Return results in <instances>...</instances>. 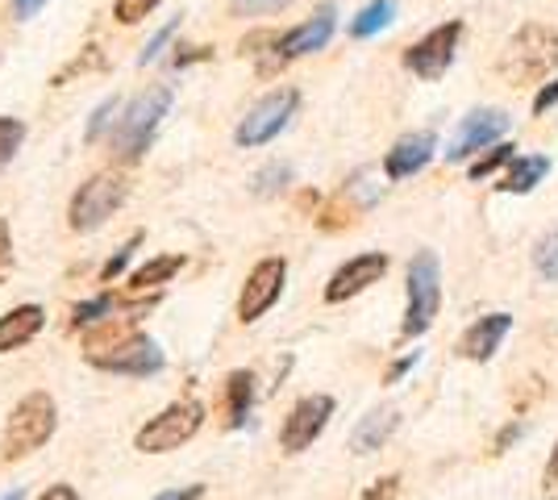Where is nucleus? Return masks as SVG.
Listing matches in <instances>:
<instances>
[{
  "mask_svg": "<svg viewBox=\"0 0 558 500\" xmlns=\"http://www.w3.org/2000/svg\"><path fill=\"white\" fill-rule=\"evenodd\" d=\"M84 358L93 363L96 371H113V376H155L163 371V351L155 338L134 333L130 326H117L109 321V330L93 333L84 342Z\"/></svg>",
  "mask_w": 558,
  "mask_h": 500,
  "instance_id": "f257e3e1",
  "label": "nucleus"
},
{
  "mask_svg": "<svg viewBox=\"0 0 558 500\" xmlns=\"http://www.w3.org/2000/svg\"><path fill=\"white\" fill-rule=\"evenodd\" d=\"M558 68V29L542 22H525L512 34L505 50H500V63L496 72L505 84L521 88V84H537V80H550V72Z\"/></svg>",
  "mask_w": 558,
  "mask_h": 500,
  "instance_id": "f03ea898",
  "label": "nucleus"
},
{
  "mask_svg": "<svg viewBox=\"0 0 558 500\" xmlns=\"http://www.w3.org/2000/svg\"><path fill=\"white\" fill-rule=\"evenodd\" d=\"M167 109H171V88L167 84H150L146 93H138L117 118L113 134H109V150L121 163H138L142 155L150 150L159 125H163Z\"/></svg>",
  "mask_w": 558,
  "mask_h": 500,
  "instance_id": "7ed1b4c3",
  "label": "nucleus"
},
{
  "mask_svg": "<svg viewBox=\"0 0 558 500\" xmlns=\"http://www.w3.org/2000/svg\"><path fill=\"white\" fill-rule=\"evenodd\" d=\"M59 429V405L50 392H29L22 397L9 422H4V434H0V463H22L34 451H43Z\"/></svg>",
  "mask_w": 558,
  "mask_h": 500,
  "instance_id": "20e7f679",
  "label": "nucleus"
},
{
  "mask_svg": "<svg viewBox=\"0 0 558 500\" xmlns=\"http://www.w3.org/2000/svg\"><path fill=\"white\" fill-rule=\"evenodd\" d=\"M125 196H130V180L121 175V171H96L93 180H84L75 196H71L68 205V230L71 234H93L100 230L109 217L125 205Z\"/></svg>",
  "mask_w": 558,
  "mask_h": 500,
  "instance_id": "39448f33",
  "label": "nucleus"
},
{
  "mask_svg": "<svg viewBox=\"0 0 558 500\" xmlns=\"http://www.w3.org/2000/svg\"><path fill=\"white\" fill-rule=\"evenodd\" d=\"M438 309H442V267L434 251H417L409 263V305H404L400 338H421L438 321Z\"/></svg>",
  "mask_w": 558,
  "mask_h": 500,
  "instance_id": "423d86ee",
  "label": "nucleus"
},
{
  "mask_svg": "<svg viewBox=\"0 0 558 500\" xmlns=\"http://www.w3.org/2000/svg\"><path fill=\"white\" fill-rule=\"evenodd\" d=\"M205 426V405L201 401H171L163 413H155L146 426L134 434V447L142 454H167V451H180L184 442H192L196 434Z\"/></svg>",
  "mask_w": 558,
  "mask_h": 500,
  "instance_id": "0eeeda50",
  "label": "nucleus"
},
{
  "mask_svg": "<svg viewBox=\"0 0 558 500\" xmlns=\"http://www.w3.org/2000/svg\"><path fill=\"white\" fill-rule=\"evenodd\" d=\"M296 109H301V93H296V88H276V93H267L263 100L251 105L246 118L238 121L233 143L242 146V150L267 146L271 138H279V134L288 130V121L296 118Z\"/></svg>",
  "mask_w": 558,
  "mask_h": 500,
  "instance_id": "6e6552de",
  "label": "nucleus"
},
{
  "mask_svg": "<svg viewBox=\"0 0 558 500\" xmlns=\"http://www.w3.org/2000/svg\"><path fill=\"white\" fill-rule=\"evenodd\" d=\"M459 42H463V22L454 17V22H442L434 25L425 38H417L413 47L404 50V68L417 75V80H442L450 72V63H454V54H459Z\"/></svg>",
  "mask_w": 558,
  "mask_h": 500,
  "instance_id": "1a4fd4ad",
  "label": "nucleus"
},
{
  "mask_svg": "<svg viewBox=\"0 0 558 500\" xmlns=\"http://www.w3.org/2000/svg\"><path fill=\"white\" fill-rule=\"evenodd\" d=\"M333 25H338V9L326 0L308 22L292 25L288 34H279L276 47H271V59L263 63V72H276V68H288L292 59H304L313 50H326V42L333 38Z\"/></svg>",
  "mask_w": 558,
  "mask_h": 500,
  "instance_id": "9d476101",
  "label": "nucleus"
},
{
  "mask_svg": "<svg viewBox=\"0 0 558 500\" xmlns=\"http://www.w3.org/2000/svg\"><path fill=\"white\" fill-rule=\"evenodd\" d=\"M329 417H333V397H326V392L301 397V401L292 405V413L283 417V426H279V451L283 454L308 451V447L326 434Z\"/></svg>",
  "mask_w": 558,
  "mask_h": 500,
  "instance_id": "9b49d317",
  "label": "nucleus"
},
{
  "mask_svg": "<svg viewBox=\"0 0 558 500\" xmlns=\"http://www.w3.org/2000/svg\"><path fill=\"white\" fill-rule=\"evenodd\" d=\"M283 284H288V259H279V255L258 259L246 276V284H242V296H238V321L242 326L258 321L283 296Z\"/></svg>",
  "mask_w": 558,
  "mask_h": 500,
  "instance_id": "f8f14e48",
  "label": "nucleus"
},
{
  "mask_svg": "<svg viewBox=\"0 0 558 500\" xmlns=\"http://www.w3.org/2000/svg\"><path fill=\"white\" fill-rule=\"evenodd\" d=\"M505 134H509V113L505 109H471L459 121L450 146H446V163H463V159L480 155V150H492Z\"/></svg>",
  "mask_w": 558,
  "mask_h": 500,
  "instance_id": "ddd939ff",
  "label": "nucleus"
},
{
  "mask_svg": "<svg viewBox=\"0 0 558 500\" xmlns=\"http://www.w3.org/2000/svg\"><path fill=\"white\" fill-rule=\"evenodd\" d=\"M388 267L392 259L384 255V251H367V255H354L347 259L333 276H329L326 284V305H342L350 296H359V292H367L372 284H379L384 276H388Z\"/></svg>",
  "mask_w": 558,
  "mask_h": 500,
  "instance_id": "4468645a",
  "label": "nucleus"
},
{
  "mask_svg": "<svg viewBox=\"0 0 558 500\" xmlns=\"http://www.w3.org/2000/svg\"><path fill=\"white\" fill-rule=\"evenodd\" d=\"M434 150H438V138H434L429 130L404 134V138L384 155V175H388V180H409V175H417L421 167L434 159Z\"/></svg>",
  "mask_w": 558,
  "mask_h": 500,
  "instance_id": "2eb2a0df",
  "label": "nucleus"
},
{
  "mask_svg": "<svg viewBox=\"0 0 558 500\" xmlns=\"http://www.w3.org/2000/svg\"><path fill=\"white\" fill-rule=\"evenodd\" d=\"M509 330H512V313H488V317H480L459 338V355L471 358V363H488L500 351V342L509 338Z\"/></svg>",
  "mask_w": 558,
  "mask_h": 500,
  "instance_id": "dca6fc26",
  "label": "nucleus"
},
{
  "mask_svg": "<svg viewBox=\"0 0 558 500\" xmlns=\"http://www.w3.org/2000/svg\"><path fill=\"white\" fill-rule=\"evenodd\" d=\"M47 326V309L43 305H17L0 317V355L22 351L25 342H34Z\"/></svg>",
  "mask_w": 558,
  "mask_h": 500,
  "instance_id": "f3484780",
  "label": "nucleus"
},
{
  "mask_svg": "<svg viewBox=\"0 0 558 500\" xmlns=\"http://www.w3.org/2000/svg\"><path fill=\"white\" fill-rule=\"evenodd\" d=\"M396 426H400V413H396V408H372V413L354 426V434H350V451L375 454L396 434Z\"/></svg>",
  "mask_w": 558,
  "mask_h": 500,
  "instance_id": "a211bd4d",
  "label": "nucleus"
},
{
  "mask_svg": "<svg viewBox=\"0 0 558 500\" xmlns=\"http://www.w3.org/2000/svg\"><path fill=\"white\" fill-rule=\"evenodd\" d=\"M251 408H255V371H230V380H226V413H230L226 426L242 429Z\"/></svg>",
  "mask_w": 558,
  "mask_h": 500,
  "instance_id": "6ab92c4d",
  "label": "nucleus"
},
{
  "mask_svg": "<svg viewBox=\"0 0 558 500\" xmlns=\"http://www.w3.org/2000/svg\"><path fill=\"white\" fill-rule=\"evenodd\" d=\"M546 171H550V159H546V155H521V159H512V171L505 175L500 192L525 196V192H534L537 184L546 180Z\"/></svg>",
  "mask_w": 558,
  "mask_h": 500,
  "instance_id": "aec40b11",
  "label": "nucleus"
},
{
  "mask_svg": "<svg viewBox=\"0 0 558 500\" xmlns=\"http://www.w3.org/2000/svg\"><path fill=\"white\" fill-rule=\"evenodd\" d=\"M396 17V0H372L367 9H359L354 13V22H350V38H375V34H384Z\"/></svg>",
  "mask_w": 558,
  "mask_h": 500,
  "instance_id": "412c9836",
  "label": "nucleus"
},
{
  "mask_svg": "<svg viewBox=\"0 0 558 500\" xmlns=\"http://www.w3.org/2000/svg\"><path fill=\"white\" fill-rule=\"evenodd\" d=\"M184 255H159V259H150V263H142L138 271L130 276V288L134 292H146V288H159V284H167L171 276H180L184 271Z\"/></svg>",
  "mask_w": 558,
  "mask_h": 500,
  "instance_id": "4be33fe9",
  "label": "nucleus"
},
{
  "mask_svg": "<svg viewBox=\"0 0 558 500\" xmlns=\"http://www.w3.org/2000/svg\"><path fill=\"white\" fill-rule=\"evenodd\" d=\"M117 305H121V301H117L113 292H100V296H93V301L75 305V309H71V330H80V326H96V321L113 317Z\"/></svg>",
  "mask_w": 558,
  "mask_h": 500,
  "instance_id": "5701e85b",
  "label": "nucleus"
},
{
  "mask_svg": "<svg viewBox=\"0 0 558 500\" xmlns=\"http://www.w3.org/2000/svg\"><path fill=\"white\" fill-rule=\"evenodd\" d=\"M288 184H292V167H288V163H267L255 175V180H251L255 196H279V192L288 188Z\"/></svg>",
  "mask_w": 558,
  "mask_h": 500,
  "instance_id": "b1692460",
  "label": "nucleus"
},
{
  "mask_svg": "<svg viewBox=\"0 0 558 500\" xmlns=\"http://www.w3.org/2000/svg\"><path fill=\"white\" fill-rule=\"evenodd\" d=\"M517 159V146H509V143H496L492 150H484L475 163H471V180H488V175H496L505 163H512Z\"/></svg>",
  "mask_w": 558,
  "mask_h": 500,
  "instance_id": "393cba45",
  "label": "nucleus"
},
{
  "mask_svg": "<svg viewBox=\"0 0 558 500\" xmlns=\"http://www.w3.org/2000/svg\"><path fill=\"white\" fill-rule=\"evenodd\" d=\"M534 267H537V276H542V280L558 284V225L534 246Z\"/></svg>",
  "mask_w": 558,
  "mask_h": 500,
  "instance_id": "a878e982",
  "label": "nucleus"
},
{
  "mask_svg": "<svg viewBox=\"0 0 558 500\" xmlns=\"http://www.w3.org/2000/svg\"><path fill=\"white\" fill-rule=\"evenodd\" d=\"M25 143V121L22 118H0V167L13 163V155Z\"/></svg>",
  "mask_w": 558,
  "mask_h": 500,
  "instance_id": "bb28decb",
  "label": "nucleus"
},
{
  "mask_svg": "<svg viewBox=\"0 0 558 500\" xmlns=\"http://www.w3.org/2000/svg\"><path fill=\"white\" fill-rule=\"evenodd\" d=\"M159 4H163V0H117L113 17L121 25H138V22H146V17H150Z\"/></svg>",
  "mask_w": 558,
  "mask_h": 500,
  "instance_id": "cd10ccee",
  "label": "nucleus"
},
{
  "mask_svg": "<svg viewBox=\"0 0 558 500\" xmlns=\"http://www.w3.org/2000/svg\"><path fill=\"white\" fill-rule=\"evenodd\" d=\"M142 239H146V234H142V230H138V234H130V242H125V246H121V251H117L113 259H109V263H105V267H100V284H113L117 276H121V271H125V263L134 259V251H138V246H142Z\"/></svg>",
  "mask_w": 558,
  "mask_h": 500,
  "instance_id": "c85d7f7f",
  "label": "nucleus"
},
{
  "mask_svg": "<svg viewBox=\"0 0 558 500\" xmlns=\"http://www.w3.org/2000/svg\"><path fill=\"white\" fill-rule=\"evenodd\" d=\"M121 113V105H117V96H109V100H100L96 105V113H93V121H88V130H84V138L88 143H100V134L113 125V118Z\"/></svg>",
  "mask_w": 558,
  "mask_h": 500,
  "instance_id": "c756f323",
  "label": "nucleus"
},
{
  "mask_svg": "<svg viewBox=\"0 0 558 500\" xmlns=\"http://www.w3.org/2000/svg\"><path fill=\"white\" fill-rule=\"evenodd\" d=\"M292 0H230L233 17H267V13H283Z\"/></svg>",
  "mask_w": 558,
  "mask_h": 500,
  "instance_id": "7c9ffc66",
  "label": "nucleus"
},
{
  "mask_svg": "<svg viewBox=\"0 0 558 500\" xmlns=\"http://www.w3.org/2000/svg\"><path fill=\"white\" fill-rule=\"evenodd\" d=\"M175 29H180V17H175V22H167L163 29H155V38H150V42H146V47H142V54H138V63H142V68H146V63H155V59H159V54H163V50H167V42H171V38H175Z\"/></svg>",
  "mask_w": 558,
  "mask_h": 500,
  "instance_id": "2f4dec72",
  "label": "nucleus"
},
{
  "mask_svg": "<svg viewBox=\"0 0 558 500\" xmlns=\"http://www.w3.org/2000/svg\"><path fill=\"white\" fill-rule=\"evenodd\" d=\"M558 105V75L555 80H546L542 88H537V96H534V118H546L550 109Z\"/></svg>",
  "mask_w": 558,
  "mask_h": 500,
  "instance_id": "473e14b6",
  "label": "nucleus"
},
{
  "mask_svg": "<svg viewBox=\"0 0 558 500\" xmlns=\"http://www.w3.org/2000/svg\"><path fill=\"white\" fill-rule=\"evenodd\" d=\"M9 271H13V234H9V221L0 217V284L9 280Z\"/></svg>",
  "mask_w": 558,
  "mask_h": 500,
  "instance_id": "72a5a7b5",
  "label": "nucleus"
},
{
  "mask_svg": "<svg viewBox=\"0 0 558 500\" xmlns=\"http://www.w3.org/2000/svg\"><path fill=\"white\" fill-rule=\"evenodd\" d=\"M396 492H400V479L384 476V479H375L372 488L363 492V500H396Z\"/></svg>",
  "mask_w": 558,
  "mask_h": 500,
  "instance_id": "f704fd0d",
  "label": "nucleus"
},
{
  "mask_svg": "<svg viewBox=\"0 0 558 500\" xmlns=\"http://www.w3.org/2000/svg\"><path fill=\"white\" fill-rule=\"evenodd\" d=\"M525 422H509V426L500 429V438H496V447H492V454H505L512 447V442H517V438H525Z\"/></svg>",
  "mask_w": 558,
  "mask_h": 500,
  "instance_id": "c9c22d12",
  "label": "nucleus"
},
{
  "mask_svg": "<svg viewBox=\"0 0 558 500\" xmlns=\"http://www.w3.org/2000/svg\"><path fill=\"white\" fill-rule=\"evenodd\" d=\"M213 59L209 47H175V68H192V63H205Z\"/></svg>",
  "mask_w": 558,
  "mask_h": 500,
  "instance_id": "e433bc0d",
  "label": "nucleus"
},
{
  "mask_svg": "<svg viewBox=\"0 0 558 500\" xmlns=\"http://www.w3.org/2000/svg\"><path fill=\"white\" fill-rule=\"evenodd\" d=\"M417 363H421V351H413V355H404V358H396L392 367H388V376H384V383H396L400 376H409Z\"/></svg>",
  "mask_w": 558,
  "mask_h": 500,
  "instance_id": "4c0bfd02",
  "label": "nucleus"
},
{
  "mask_svg": "<svg viewBox=\"0 0 558 500\" xmlns=\"http://www.w3.org/2000/svg\"><path fill=\"white\" fill-rule=\"evenodd\" d=\"M542 488H546V497H558V442L550 459H546V472H542Z\"/></svg>",
  "mask_w": 558,
  "mask_h": 500,
  "instance_id": "58836bf2",
  "label": "nucleus"
},
{
  "mask_svg": "<svg viewBox=\"0 0 558 500\" xmlns=\"http://www.w3.org/2000/svg\"><path fill=\"white\" fill-rule=\"evenodd\" d=\"M155 500H205V484H187V488H171V492H159Z\"/></svg>",
  "mask_w": 558,
  "mask_h": 500,
  "instance_id": "ea45409f",
  "label": "nucleus"
},
{
  "mask_svg": "<svg viewBox=\"0 0 558 500\" xmlns=\"http://www.w3.org/2000/svg\"><path fill=\"white\" fill-rule=\"evenodd\" d=\"M38 500H80V492H75L71 484H50V488Z\"/></svg>",
  "mask_w": 558,
  "mask_h": 500,
  "instance_id": "a19ab883",
  "label": "nucleus"
},
{
  "mask_svg": "<svg viewBox=\"0 0 558 500\" xmlns=\"http://www.w3.org/2000/svg\"><path fill=\"white\" fill-rule=\"evenodd\" d=\"M38 9H47V0H13V13H17V17H34V13H38Z\"/></svg>",
  "mask_w": 558,
  "mask_h": 500,
  "instance_id": "79ce46f5",
  "label": "nucleus"
},
{
  "mask_svg": "<svg viewBox=\"0 0 558 500\" xmlns=\"http://www.w3.org/2000/svg\"><path fill=\"white\" fill-rule=\"evenodd\" d=\"M0 500H22V492H17V488H13V492H4V497Z\"/></svg>",
  "mask_w": 558,
  "mask_h": 500,
  "instance_id": "37998d69",
  "label": "nucleus"
}]
</instances>
